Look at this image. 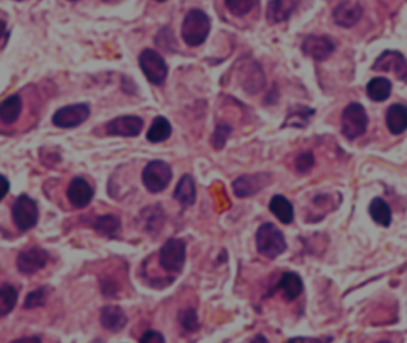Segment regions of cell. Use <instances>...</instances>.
Instances as JSON below:
<instances>
[{
	"label": "cell",
	"instance_id": "6da1fadb",
	"mask_svg": "<svg viewBox=\"0 0 407 343\" xmlns=\"http://www.w3.org/2000/svg\"><path fill=\"white\" fill-rule=\"evenodd\" d=\"M211 29V22L205 12L193 8L187 13L183 23L181 35L190 47H198L205 42Z\"/></svg>",
	"mask_w": 407,
	"mask_h": 343
},
{
	"label": "cell",
	"instance_id": "7a4b0ae2",
	"mask_svg": "<svg viewBox=\"0 0 407 343\" xmlns=\"http://www.w3.org/2000/svg\"><path fill=\"white\" fill-rule=\"evenodd\" d=\"M256 247L261 255L276 259L286 250L288 245L283 233L273 223H264L256 233Z\"/></svg>",
	"mask_w": 407,
	"mask_h": 343
},
{
	"label": "cell",
	"instance_id": "3957f363",
	"mask_svg": "<svg viewBox=\"0 0 407 343\" xmlns=\"http://www.w3.org/2000/svg\"><path fill=\"white\" fill-rule=\"evenodd\" d=\"M186 261V243L181 238H169L159 253V264L168 273H181Z\"/></svg>",
	"mask_w": 407,
	"mask_h": 343
},
{
	"label": "cell",
	"instance_id": "277c9868",
	"mask_svg": "<svg viewBox=\"0 0 407 343\" xmlns=\"http://www.w3.org/2000/svg\"><path fill=\"white\" fill-rule=\"evenodd\" d=\"M368 116L365 108L358 103H351L342 113V134L349 141L356 140L367 130Z\"/></svg>",
	"mask_w": 407,
	"mask_h": 343
},
{
	"label": "cell",
	"instance_id": "5b68a950",
	"mask_svg": "<svg viewBox=\"0 0 407 343\" xmlns=\"http://www.w3.org/2000/svg\"><path fill=\"white\" fill-rule=\"evenodd\" d=\"M172 168L162 160L150 161L142 173L144 186L150 193H160L168 188L172 180Z\"/></svg>",
	"mask_w": 407,
	"mask_h": 343
},
{
	"label": "cell",
	"instance_id": "8992f818",
	"mask_svg": "<svg viewBox=\"0 0 407 343\" xmlns=\"http://www.w3.org/2000/svg\"><path fill=\"white\" fill-rule=\"evenodd\" d=\"M141 70H143L146 78L154 85H162L168 75L167 63L157 51L144 49L140 55Z\"/></svg>",
	"mask_w": 407,
	"mask_h": 343
},
{
	"label": "cell",
	"instance_id": "52a82bcc",
	"mask_svg": "<svg viewBox=\"0 0 407 343\" xmlns=\"http://www.w3.org/2000/svg\"><path fill=\"white\" fill-rule=\"evenodd\" d=\"M12 219L20 231L34 228L39 221V207L35 200L27 195H20L12 207Z\"/></svg>",
	"mask_w": 407,
	"mask_h": 343
},
{
	"label": "cell",
	"instance_id": "ba28073f",
	"mask_svg": "<svg viewBox=\"0 0 407 343\" xmlns=\"http://www.w3.org/2000/svg\"><path fill=\"white\" fill-rule=\"evenodd\" d=\"M87 104H74L58 110L53 116V123L58 128L72 129L82 124L89 117Z\"/></svg>",
	"mask_w": 407,
	"mask_h": 343
},
{
	"label": "cell",
	"instance_id": "9c48e42d",
	"mask_svg": "<svg viewBox=\"0 0 407 343\" xmlns=\"http://www.w3.org/2000/svg\"><path fill=\"white\" fill-rule=\"evenodd\" d=\"M48 260H49V254L47 253V250L39 248V247H32V248L20 252L17 257V267L20 269V273L30 276L44 268Z\"/></svg>",
	"mask_w": 407,
	"mask_h": 343
},
{
	"label": "cell",
	"instance_id": "30bf717a",
	"mask_svg": "<svg viewBox=\"0 0 407 343\" xmlns=\"http://www.w3.org/2000/svg\"><path fill=\"white\" fill-rule=\"evenodd\" d=\"M143 121L137 116H120L105 125L109 136L136 137L143 130Z\"/></svg>",
	"mask_w": 407,
	"mask_h": 343
},
{
	"label": "cell",
	"instance_id": "8fae6325",
	"mask_svg": "<svg viewBox=\"0 0 407 343\" xmlns=\"http://www.w3.org/2000/svg\"><path fill=\"white\" fill-rule=\"evenodd\" d=\"M271 176L268 173H256L252 176H242L233 183V192L238 198H247L259 193L271 183Z\"/></svg>",
	"mask_w": 407,
	"mask_h": 343
},
{
	"label": "cell",
	"instance_id": "7c38bea8",
	"mask_svg": "<svg viewBox=\"0 0 407 343\" xmlns=\"http://www.w3.org/2000/svg\"><path fill=\"white\" fill-rule=\"evenodd\" d=\"M373 70L377 72H394L396 78L407 82V63L399 51H384L373 65Z\"/></svg>",
	"mask_w": 407,
	"mask_h": 343
},
{
	"label": "cell",
	"instance_id": "4fadbf2b",
	"mask_svg": "<svg viewBox=\"0 0 407 343\" xmlns=\"http://www.w3.org/2000/svg\"><path fill=\"white\" fill-rule=\"evenodd\" d=\"M304 54L316 61H324L335 51V44L328 36H307L302 46Z\"/></svg>",
	"mask_w": 407,
	"mask_h": 343
},
{
	"label": "cell",
	"instance_id": "5bb4252c",
	"mask_svg": "<svg viewBox=\"0 0 407 343\" xmlns=\"http://www.w3.org/2000/svg\"><path fill=\"white\" fill-rule=\"evenodd\" d=\"M94 191L92 186L84 178L72 180L67 190V197L70 203L77 209H84L93 199Z\"/></svg>",
	"mask_w": 407,
	"mask_h": 343
},
{
	"label": "cell",
	"instance_id": "9a60e30c",
	"mask_svg": "<svg viewBox=\"0 0 407 343\" xmlns=\"http://www.w3.org/2000/svg\"><path fill=\"white\" fill-rule=\"evenodd\" d=\"M362 13L363 11L358 3L347 0L336 6L332 12V17H334L335 23L340 27H351L361 20Z\"/></svg>",
	"mask_w": 407,
	"mask_h": 343
},
{
	"label": "cell",
	"instance_id": "2e32d148",
	"mask_svg": "<svg viewBox=\"0 0 407 343\" xmlns=\"http://www.w3.org/2000/svg\"><path fill=\"white\" fill-rule=\"evenodd\" d=\"M101 323L109 332H120L128 323V317L123 309L115 305H109L101 309Z\"/></svg>",
	"mask_w": 407,
	"mask_h": 343
},
{
	"label": "cell",
	"instance_id": "e0dca14e",
	"mask_svg": "<svg viewBox=\"0 0 407 343\" xmlns=\"http://www.w3.org/2000/svg\"><path fill=\"white\" fill-rule=\"evenodd\" d=\"M297 8L295 0H271L267 4L268 22L271 24L283 23L291 17Z\"/></svg>",
	"mask_w": 407,
	"mask_h": 343
},
{
	"label": "cell",
	"instance_id": "ac0fdd59",
	"mask_svg": "<svg viewBox=\"0 0 407 343\" xmlns=\"http://www.w3.org/2000/svg\"><path fill=\"white\" fill-rule=\"evenodd\" d=\"M276 290H281L283 297L288 302L297 299L304 291V283L298 274L285 272L276 285Z\"/></svg>",
	"mask_w": 407,
	"mask_h": 343
},
{
	"label": "cell",
	"instance_id": "d6986e66",
	"mask_svg": "<svg viewBox=\"0 0 407 343\" xmlns=\"http://www.w3.org/2000/svg\"><path fill=\"white\" fill-rule=\"evenodd\" d=\"M386 124L391 134L400 135L407 130V106L393 104L386 112Z\"/></svg>",
	"mask_w": 407,
	"mask_h": 343
},
{
	"label": "cell",
	"instance_id": "ffe728a7",
	"mask_svg": "<svg viewBox=\"0 0 407 343\" xmlns=\"http://www.w3.org/2000/svg\"><path fill=\"white\" fill-rule=\"evenodd\" d=\"M173 197L175 200H178L181 207H192L195 203V197H197L193 176L185 174L176 185Z\"/></svg>",
	"mask_w": 407,
	"mask_h": 343
},
{
	"label": "cell",
	"instance_id": "44dd1931",
	"mask_svg": "<svg viewBox=\"0 0 407 343\" xmlns=\"http://www.w3.org/2000/svg\"><path fill=\"white\" fill-rule=\"evenodd\" d=\"M242 85L249 93H256L262 90L264 86V72L257 63L245 66L242 70Z\"/></svg>",
	"mask_w": 407,
	"mask_h": 343
},
{
	"label": "cell",
	"instance_id": "7402d4cb",
	"mask_svg": "<svg viewBox=\"0 0 407 343\" xmlns=\"http://www.w3.org/2000/svg\"><path fill=\"white\" fill-rule=\"evenodd\" d=\"M269 210L283 224H291L295 219V207L283 195H276L271 199Z\"/></svg>",
	"mask_w": 407,
	"mask_h": 343
},
{
	"label": "cell",
	"instance_id": "603a6c76",
	"mask_svg": "<svg viewBox=\"0 0 407 343\" xmlns=\"http://www.w3.org/2000/svg\"><path fill=\"white\" fill-rule=\"evenodd\" d=\"M22 98L20 94L8 97L0 104V122L4 124L16 123L22 112Z\"/></svg>",
	"mask_w": 407,
	"mask_h": 343
},
{
	"label": "cell",
	"instance_id": "cb8c5ba5",
	"mask_svg": "<svg viewBox=\"0 0 407 343\" xmlns=\"http://www.w3.org/2000/svg\"><path fill=\"white\" fill-rule=\"evenodd\" d=\"M392 92V82L386 78H374L367 85V94L374 102L387 101Z\"/></svg>",
	"mask_w": 407,
	"mask_h": 343
},
{
	"label": "cell",
	"instance_id": "d4e9b609",
	"mask_svg": "<svg viewBox=\"0 0 407 343\" xmlns=\"http://www.w3.org/2000/svg\"><path fill=\"white\" fill-rule=\"evenodd\" d=\"M369 214L374 219V222L380 224L381 226L388 228L392 223L391 207L382 198H374L369 207Z\"/></svg>",
	"mask_w": 407,
	"mask_h": 343
},
{
	"label": "cell",
	"instance_id": "484cf974",
	"mask_svg": "<svg viewBox=\"0 0 407 343\" xmlns=\"http://www.w3.org/2000/svg\"><path fill=\"white\" fill-rule=\"evenodd\" d=\"M172 135V125L164 117H156L147 133V140L152 143H160L168 140Z\"/></svg>",
	"mask_w": 407,
	"mask_h": 343
},
{
	"label": "cell",
	"instance_id": "4316f807",
	"mask_svg": "<svg viewBox=\"0 0 407 343\" xmlns=\"http://www.w3.org/2000/svg\"><path fill=\"white\" fill-rule=\"evenodd\" d=\"M141 219L143 221L146 231L157 233V231H161L163 222H164L162 209L160 207H150L144 209Z\"/></svg>",
	"mask_w": 407,
	"mask_h": 343
},
{
	"label": "cell",
	"instance_id": "83f0119b",
	"mask_svg": "<svg viewBox=\"0 0 407 343\" xmlns=\"http://www.w3.org/2000/svg\"><path fill=\"white\" fill-rule=\"evenodd\" d=\"M94 229L103 236L116 238L120 229V221L113 214H106L96 219L93 223Z\"/></svg>",
	"mask_w": 407,
	"mask_h": 343
},
{
	"label": "cell",
	"instance_id": "f1b7e54d",
	"mask_svg": "<svg viewBox=\"0 0 407 343\" xmlns=\"http://www.w3.org/2000/svg\"><path fill=\"white\" fill-rule=\"evenodd\" d=\"M18 298L17 290L11 285L4 284L0 286V317L6 316L13 310Z\"/></svg>",
	"mask_w": 407,
	"mask_h": 343
},
{
	"label": "cell",
	"instance_id": "f546056e",
	"mask_svg": "<svg viewBox=\"0 0 407 343\" xmlns=\"http://www.w3.org/2000/svg\"><path fill=\"white\" fill-rule=\"evenodd\" d=\"M259 0H225L226 8L233 16L243 17L255 8Z\"/></svg>",
	"mask_w": 407,
	"mask_h": 343
},
{
	"label": "cell",
	"instance_id": "4dcf8cb0",
	"mask_svg": "<svg viewBox=\"0 0 407 343\" xmlns=\"http://www.w3.org/2000/svg\"><path fill=\"white\" fill-rule=\"evenodd\" d=\"M179 321H180L181 327L187 332H197L200 327L197 311L192 308L186 309V310L180 312Z\"/></svg>",
	"mask_w": 407,
	"mask_h": 343
},
{
	"label": "cell",
	"instance_id": "1f68e13d",
	"mask_svg": "<svg viewBox=\"0 0 407 343\" xmlns=\"http://www.w3.org/2000/svg\"><path fill=\"white\" fill-rule=\"evenodd\" d=\"M231 131H233V128L229 124H225V123L218 124L214 135H212V138H211L214 148L217 149V150L224 148L225 143L229 138Z\"/></svg>",
	"mask_w": 407,
	"mask_h": 343
},
{
	"label": "cell",
	"instance_id": "d6a6232c",
	"mask_svg": "<svg viewBox=\"0 0 407 343\" xmlns=\"http://www.w3.org/2000/svg\"><path fill=\"white\" fill-rule=\"evenodd\" d=\"M310 113H314V111L307 108H298L295 112L288 113V121L285 122V124L297 127V128L304 127L311 116Z\"/></svg>",
	"mask_w": 407,
	"mask_h": 343
},
{
	"label": "cell",
	"instance_id": "836d02e7",
	"mask_svg": "<svg viewBox=\"0 0 407 343\" xmlns=\"http://www.w3.org/2000/svg\"><path fill=\"white\" fill-rule=\"evenodd\" d=\"M46 299H47V289L46 287L35 290L34 292L29 293V296L27 297L25 303H24V309L32 310V309L42 306L46 303Z\"/></svg>",
	"mask_w": 407,
	"mask_h": 343
},
{
	"label": "cell",
	"instance_id": "e575fe53",
	"mask_svg": "<svg viewBox=\"0 0 407 343\" xmlns=\"http://www.w3.org/2000/svg\"><path fill=\"white\" fill-rule=\"evenodd\" d=\"M314 155L310 152L302 153L295 160V167L299 172H307L314 166Z\"/></svg>",
	"mask_w": 407,
	"mask_h": 343
},
{
	"label": "cell",
	"instance_id": "d590c367",
	"mask_svg": "<svg viewBox=\"0 0 407 343\" xmlns=\"http://www.w3.org/2000/svg\"><path fill=\"white\" fill-rule=\"evenodd\" d=\"M141 342L148 343H159L164 342V337L162 334L159 332H154V330H149V332L144 334L143 337H141Z\"/></svg>",
	"mask_w": 407,
	"mask_h": 343
},
{
	"label": "cell",
	"instance_id": "8d00e7d4",
	"mask_svg": "<svg viewBox=\"0 0 407 343\" xmlns=\"http://www.w3.org/2000/svg\"><path fill=\"white\" fill-rule=\"evenodd\" d=\"M10 190V183L5 176H0V202L6 197Z\"/></svg>",
	"mask_w": 407,
	"mask_h": 343
},
{
	"label": "cell",
	"instance_id": "74e56055",
	"mask_svg": "<svg viewBox=\"0 0 407 343\" xmlns=\"http://www.w3.org/2000/svg\"><path fill=\"white\" fill-rule=\"evenodd\" d=\"M8 39V27L4 20H0V48L4 46Z\"/></svg>",
	"mask_w": 407,
	"mask_h": 343
},
{
	"label": "cell",
	"instance_id": "f35d334b",
	"mask_svg": "<svg viewBox=\"0 0 407 343\" xmlns=\"http://www.w3.org/2000/svg\"><path fill=\"white\" fill-rule=\"evenodd\" d=\"M157 1H166V0H157Z\"/></svg>",
	"mask_w": 407,
	"mask_h": 343
},
{
	"label": "cell",
	"instance_id": "ab89813d",
	"mask_svg": "<svg viewBox=\"0 0 407 343\" xmlns=\"http://www.w3.org/2000/svg\"><path fill=\"white\" fill-rule=\"evenodd\" d=\"M70 1H75V0H70Z\"/></svg>",
	"mask_w": 407,
	"mask_h": 343
},
{
	"label": "cell",
	"instance_id": "60d3db41",
	"mask_svg": "<svg viewBox=\"0 0 407 343\" xmlns=\"http://www.w3.org/2000/svg\"><path fill=\"white\" fill-rule=\"evenodd\" d=\"M17 1H22V0H17Z\"/></svg>",
	"mask_w": 407,
	"mask_h": 343
}]
</instances>
